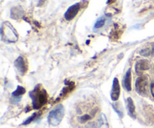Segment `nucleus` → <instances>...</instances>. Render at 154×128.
<instances>
[{"label":"nucleus","instance_id":"1","mask_svg":"<svg viewBox=\"0 0 154 128\" xmlns=\"http://www.w3.org/2000/svg\"><path fill=\"white\" fill-rule=\"evenodd\" d=\"M99 111V106L95 100H88L80 103L76 107V116L74 118L75 124L84 125L91 121Z\"/></svg>","mask_w":154,"mask_h":128},{"label":"nucleus","instance_id":"2","mask_svg":"<svg viewBox=\"0 0 154 128\" xmlns=\"http://www.w3.org/2000/svg\"><path fill=\"white\" fill-rule=\"evenodd\" d=\"M29 97L32 99L33 109H39L45 106L48 99L46 90L40 84L36 85L34 89L30 91Z\"/></svg>","mask_w":154,"mask_h":128},{"label":"nucleus","instance_id":"3","mask_svg":"<svg viewBox=\"0 0 154 128\" xmlns=\"http://www.w3.org/2000/svg\"><path fill=\"white\" fill-rule=\"evenodd\" d=\"M1 38L5 43H15L18 40V34L16 29L8 21L2 24Z\"/></svg>","mask_w":154,"mask_h":128},{"label":"nucleus","instance_id":"4","mask_svg":"<svg viewBox=\"0 0 154 128\" xmlns=\"http://www.w3.org/2000/svg\"><path fill=\"white\" fill-rule=\"evenodd\" d=\"M65 115V108L62 104L56 106L50 112L48 117V121L50 125L58 126L61 123Z\"/></svg>","mask_w":154,"mask_h":128},{"label":"nucleus","instance_id":"5","mask_svg":"<svg viewBox=\"0 0 154 128\" xmlns=\"http://www.w3.org/2000/svg\"><path fill=\"white\" fill-rule=\"evenodd\" d=\"M148 87V78L144 75L139 76L135 82V89L140 95L144 96L147 94Z\"/></svg>","mask_w":154,"mask_h":128},{"label":"nucleus","instance_id":"6","mask_svg":"<svg viewBox=\"0 0 154 128\" xmlns=\"http://www.w3.org/2000/svg\"><path fill=\"white\" fill-rule=\"evenodd\" d=\"M81 3H76V4H73V5L70 6L66 10V12L64 14V17L66 20L70 21L73 19L76 16L78 13L79 12L80 9H81Z\"/></svg>","mask_w":154,"mask_h":128},{"label":"nucleus","instance_id":"7","mask_svg":"<svg viewBox=\"0 0 154 128\" xmlns=\"http://www.w3.org/2000/svg\"><path fill=\"white\" fill-rule=\"evenodd\" d=\"M14 67L20 76H24L27 72L28 66L25 59L22 56H19L14 61Z\"/></svg>","mask_w":154,"mask_h":128},{"label":"nucleus","instance_id":"8","mask_svg":"<svg viewBox=\"0 0 154 128\" xmlns=\"http://www.w3.org/2000/svg\"><path fill=\"white\" fill-rule=\"evenodd\" d=\"M120 95V85L118 79L115 77L113 80L112 89L111 92V97L113 101H117L118 100L119 97Z\"/></svg>","mask_w":154,"mask_h":128},{"label":"nucleus","instance_id":"9","mask_svg":"<svg viewBox=\"0 0 154 128\" xmlns=\"http://www.w3.org/2000/svg\"><path fill=\"white\" fill-rule=\"evenodd\" d=\"M150 64L149 62V61L144 59L139 60L136 62L135 64V72H136L138 74H141L142 73V71L144 70H147L150 68Z\"/></svg>","mask_w":154,"mask_h":128},{"label":"nucleus","instance_id":"10","mask_svg":"<svg viewBox=\"0 0 154 128\" xmlns=\"http://www.w3.org/2000/svg\"><path fill=\"white\" fill-rule=\"evenodd\" d=\"M25 12L23 9L20 6H16V7H12L11 10V17L14 19H21L24 16Z\"/></svg>","mask_w":154,"mask_h":128},{"label":"nucleus","instance_id":"11","mask_svg":"<svg viewBox=\"0 0 154 128\" xmlns=\"http://www.w3.org/2000/svg\"><path fill=\"white\" fill-rule=\"evenodd\" d=\"M123 85L126 91H130L132 90V69L129 68L125 74Z\"/></svg>","mask_w":154,"mask_h":128},{"label":"nucleus","instance_id":"12","mask_svg":"<svg viewBox=\"0 0 154 128\" xmlns=\"http://www.w3.org/2000/svg\"><path fill=\"white\" fill-rule=\"evenodd\" d=\"M126 107H127L128 113L132 118H136V112H135V106L134 102L131 97H128L126 100Z\"/></svg>","mask_w":154,"mask_h":128},{"label":"nucleus","instance_id":"13","mask_svg":"<svg viewBox=\"0 0 154 128\" xmlns=\"http://www.w3.org/2000/svg\"><path fill=\"white\" fill-rule=\"evenodd\" d=\"M122 33H123V30L121 29L120 25L116 24V25H114L113 30L111 31V34H110V37H111V39H113V40H117V39L120 38V37H121Z\"/></svg>","mask_w":154,"mask_h":128},{"label":"nucleus","instance_id":"14","mask_svg":"<svg viewBox=\"0 0 154 128\" xmlns=\"http://www.w3.org/2000/svg\"><path fill=\"white\" fill-rule=\"evenodd\" d=\"M25 92H26L25 88H24L23 87L19 85V86L17 87V89L15 90L13 93H12L11 96L14 97V98L18 99V97H20V98L21 96H22L23 94H25Z\"/></svg>","mask_w":154,"mask_h":128},{"label":"nucleus","instance_id":"15","mask_svg":"<svg viewBox=\"0 0 154 128\" xmlns=\"http://www.w3.org/2000/svg\"><path fill=\"white\" fill-rule=\"evenodd\" d=\"M74 87H75L74 82H70V83L66 84V86L63 89L61 94H60V97H65V96L67 95L69 93H70L71 91H73Z\"/></svg>","mask_w":154,"mask_h":128},{"label":"nucleus","instance_id":"16","mask_svg":"<svg viewBox=\"0 0 154 128\" xmlns=\"http://www.w3.org/2000/svg\"><path fill=\"white\" fill-rule=\"evenodd\" d=\"M40 115H41L40 112H35V113H33L31 116L29 117V118H27V119L23 123V125H26V124H30V123L32 122L35 119H36L38 117L40 116Z\"/></svg>","mask_w":154,"mask_h":128},{"label":"nucleus","instance_id":"17","mask_svg":"<svg viewBox=\"0 0 154 128\" xmlns=\"http://www.w3.org/2000/svg\"><path fill=\"white\" fill-rule=\"evenodd\" d=\"M105 18H104V17L99 18V19L96 21V24H95L94 28H102V27L105 25Z\"/></svg>","mask_w":154,"mask_h":128},{"label":"nucleus","instance_id":"18","mask_svg":"<svg viewBox=\"0 0 154 128\" xmlns=\"http://www.w3.org/2000/svg\"><path fill=\"white\" fill-rule=\"evenodd\" d=\"M149 48H150V49L151 55H153V56H154V43H152L151 46H150V47H149Z\"/></svg>","mask_w":154,"mask_h":128},{"label":"nucleus","instance_id":"19","mask_svg":"<svg viewBox=\"0 0 154 128\" xmlns=\"http://www.w3.org/2000/svg\"><path fill=\"white\" fill-rule=\"evenodd\" d=\"M150 91H151L152 96L154 97V82H153L151 84V85H150Z\"/></svg>","mask_w":154,"mask_h":128},{"label":"nucleus","instance_id":"20","mask_svg":"<svg viewBox=\"0 0 154 128\" xmlns=\"http://www.w3.org/2000/svg\"><path fill=\"white\" fill-rule=\"evenodd\" d=\"M114 1H115V0H108V4H111V3L114 2Z\"/></svg>","mask_w":154,"mask_h":128}]
</instances>
